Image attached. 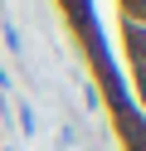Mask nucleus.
<instances>
[{
	"instance_id": "obj_1",
	"label": "nucleus",
	"mask_w": 146,
	"mask_h": 151,
	"mask_svg": "<svg viewBox=\"0 0 146 151\" xmlns=\"http://www.w3.org/2000/svg\"><path fill=\"white\" fill-rule=\"evenodd\" d=\"M132 44V59H136V78H141V93H146V29H132L127 34Z\"/></svg>"
},
{
	"instance_id": "obj_2",
	"label": "nucleus",
	"mask_w": 146,
	"mask_h": 151,
	"mask_svg": "<svg viewBox=\"0 0 146 151\" xmlns=\"http://www.w3.org/2000/svg\"><path fill=\"white\" fill-rule=\"evenodd\" d=\"M136 151H146V141H141V146H136Z\"/></svg>"
}]
</instances>
